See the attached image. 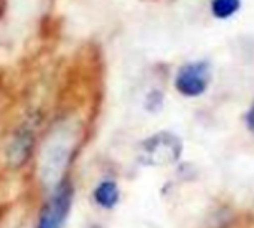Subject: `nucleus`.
I'll list each match as a JSON object with an SVG mask.
<instances>
[{"label": "nucleus", "instance_id": "1", "mask_svg": "<svg viewBox=\"0 0 254 228\" xmlns=\"http://www.w3.org/2000/svg\"><path fill=\"white\" fill-rule=\"evenodd\" d=\"M73 132L60 127L47 140L41 155V175L45 185L60 183V178L66 170L73 151Z\"/></svg>", "mask_w": 254, "mask_h": 228}, {"label": "nucleus", "instance_id": "2", "mask_svg": "<svg viewBox=\"0 0 254 228\" xmlns=\"http://www.w3.org/2000/svg\"><path fill=\"white\" fill-rule=\"evenodd\" d=\"M183 152V142L178 136L162 132L145 142H142L139 148V160L147 166H168L181 157Z\"/></svg>", "mask_w": 254, "mask_h": 228}, {"label": "nucleus", "instance_id": "3", "mask_svg": "<svg viewBox=\"0 0 254 228\" xmlns=\"http://www.w3.org/2000/svg\"><path fill=\"white\" fill-rule=\"evenodd\" d=\"M211 84V67L206 61L184 64L175 76V88L186 97L202 95Z\"/></svg>", "mask_w": 254, "mask_h": 228}, {"label": "nucleus", "instance_id": "4", "mask_svg": "<svg viewBox=\"0 0 254 228\" xmlns=\"http://www.w3.org/2000/svg\"><path fill=\"white\" fill-rule=\"evenodd\" d=\"M72 204V188L67 183H59L50 201L42 210L38 228H63Z\"/></svg>", "mask_w": 254, "mask_h": 228}, {"label": "nucleus", "instance_id": "5", "mask_svg": "<svg viewBox=\"0 0 254 228\" xmlns=\"http://www.w3.org/2000/svg\"><path fill=\"white\" fill-rule=\"evenodd\" d=\"M94 200L105 209L114 207L118 201V188L112 181H103L94 191Z\"/></svg>", "mask_w": 254, "mask_h": 228}, {"label": "nucleus", "instance_id": "6", "mask_svg": "<svg viewBox=\"0 0 254 228\" xmlns=\"http://www.w3.org/2000/svg\"><path fill=\"white\" fill-rule=\"evenodd\" d=\"M241 8V0H211V12L218 20H227Z\"/></svg>", "mask_w": 254, "mask_h": 228}, {"label": "nucleus", "instance_id": "7", "mask_svg": "<svg viewBox=\"0 0 254 228\" xmlns=\"http://www.w3.org/2000/svg\"><path fill=\"white\" fill-rule=\"evenodd\" d=\"M30 151V135L29 133H23L17 137V140L14 142L12 148H11V161L14 163H23Z\"/></svg>", "mask_w": 254, "mask_h": 228}, {"label": "nucleus", "instance_id": "8", "mask_svg": "<svg viewBox=\"0 0 254 228\" xmlns=\"http://www.w3.org/2000/svg\"><path fill=\"white\" fill-rule=\"evenodd\" d=\"M245 121H247V126H248V129L251 130V133H254V103H253V106L250 107V110L247 112V118H245Z\"/></svg>", "mask_w": 254, "mask_h": 228}]
</instances>
